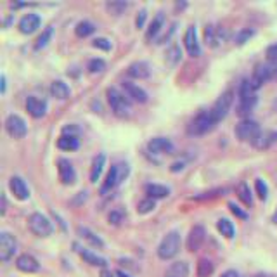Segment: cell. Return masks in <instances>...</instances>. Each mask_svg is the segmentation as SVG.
<instances>
[{
    "label": "cell",
    "mask_w": 277,
    "mask_h": 277,
    "mask_svg": "<svg viewBox=\"0 0 277 277\" xmlns=\"http://www.w3.org/2000/svg\"><path fill=\"white\" fill-rule=\"evenodd\" d=\"M217 121H215L213 114H211L210 109H205V111H199L187 125V134L189 135H194V137H199V135H205L208 134L210 130H213Z\"/></svg>",
    "instance_id": "obj_1"
},
{
    "label": "cell",
    "mask_w": 277,
    "mask_h": 277,
    "mask_svg": "<svg viewBox=\"0 0 277 277\" xmlns=\"http://www.w3.org/2000/svg\"><path fill=\"white\" fill-rule=\"evenodd\" d=\"M238 96H239V104L236 111H238L239 116H248L256 104V90L253 89L249 80H242L241 85H239Z\"/></svg>",
    "instance_id": "obj_2"
},
{
    "label": "cell",
    "mask_w": 277,
    "mask_h": 277,
    "mask_svg": "<svg viewBox=\"0 0 277 277\" xmlns=\"http://www.w3.org/2000/svg\"><path fill=\"white\" fill-rule=\"evenodd\" d=\"M107 103H109L111 109L116 116H128L132 111V103L125 94H121L116 87H109L106 90Z\"/></svg>",
    "instance_id": "obj_3"
},
{
    "label": "cell",
    "mask_w": 277,
    "mask_h": 277,
    "mask_svg": "<svg viewBox=\"0 0 277 277\" xmlns=\"http://www.w3.org/2000/svg\"><path fill=\"white\" fill-rule=\"evenodd\" d=\"M180 246H182L180 234H178L177 231L168 232V234L161 239L160 246H158V256H160L161 260L173 258V256H177L178 251H180Z\"/></svg>",
    "instance_id": "obj_4"
},
{
    "label": "cell",
    "mask_w": 277,
    "mask_h": 277,
    "mask_svg": "<svg viewBox=\"0 0 277 277\" xmlns=\"http://www.w3.org/2000/svg\"><path fill=\"white\" fill-rule=\"evenodd\" d=\"M260 135H262V128H260V125L255 120L244 118V120H241L236 125V137L239 140H242V142H249L255 146Z\"/></svg>",
    "instance_id": "obj_5"
},
{
    "label": "cell",
    "mask_w": 277,
    "mask_h": 277,
    "mask_svg": "<svg viewBox=\"0 0 277 277\" xmlns=\"http://www.w3.org/2000/svg\"><path fill=\"white\" fill-rule=\"evenodd\" d=\"M276 76H277V61H267V63L258 64V66L255 68V71H253V76L249 82H251L253 89L256 90L265 82L276 78Z\"/></svg>",
    "instance_id": "obj_6"
},
{
    "label": "cell",
    "mask_w": 277,
    "mask_h": 277,
    "mask_svg": "<svg viewBox=\"0 0 277 277\" xmlns=\"http://www.w3.org/2000/svg\"><path fill=\"white\" fill-rule=\"evenodd\" d=\"M28 227H30V231H32L35 236H38V238H49L54 231L50 220L42 213H32L30 215Z\"/></svg>",
    "instance_id": "obj_7"
},
{
    "label": "cell",
    "mask_w": 277,
    "mask_h": 277,
    "mask_svg": "<svg viewBox=\"0 0 277 277\" xmlns=\"http://www.w3.org/2000/svg\"><path fill=\"white\" fill-rule=\"evenodd\" d=\"M232 103H234V92H232V90L224 92L217 101H215V104L211 106L210 111H211V114H213V118H215L217 123H220V121L227 116V113L231 111V107H232Z\"/></svg>",
    "instance_id": "obj_8"
},
{
    "label": "cell",
    "mask_w": 277,
    "mask_h": 277,
    "mask_svg": "<svg viewBox=\"0 0 277 277\" xmlns=\"http://www.w3.org/2000/svg\"><path fill=\"white\" fill-rule=\"evenodd\" d=\"M5 130L11 135L12 138H23L28 134V127H26V121L23 120L19 114H9L7 120H5Z\"/></svg>",
    "instance_id": "obj_9"
},
{
    "label": "cell",
    "mask_w": 277,
    "mask_h": 277,
    "mask_svg": "<svg viewBox=\"0 0 277 277\" xmlns=\"http://www.w3.org/2000/svg\"><path fill=\"white\" fill-rule=\"evenodd\" d=\"M18 251V241L9 232H0V260L9 262Z\"/></svg>",
    "instance_id": "obj_10"
},
{
    "label": "cell",
    "mask_w": 277,
    "mask_h": 277,
    "mask_svg": "<svg viewBox=\"0 0 277 277\" xmlns=\"http://www.w3.org/2000/svg\"><path fill=\"white\" fill-rule=\"evenodd\" d=\"M57 172H59V180L63 182L64 185L75 184L76 172L69 160H66V158H59V160H57Z\"/></svg>",
    "instance_id": "obj_11"
},
{
    "label": "cell",
    "mask_w": 277,
    "mask_h": 277,
    "mask_svg": "<svg viewBox=\"0 0 277 277\" xmlns=\"http://www.w3.org/2000/svg\"><path fill=\"white\" fill-rule=\"evenodd\" d=\"M147 149L151 153H156V154H172L173 153V142H172L170 138L167 137H154L151 138L149 142H147Z\"/></svg>",
    "instance_id": "obj_12"
},
{
    "label": "cell",
    "mask_w": 277,
    "mask_h": 277,
    "mask_svg": "<svg viewBox=\"0 0 277 277\" xmlns=\"http://www.w3.org/2000/svg\"><path fill=\"white\" fill-rule=\"evenodd\" d=\"M121 85H123V90L128 99L135 101V103H140V104L147 103V92L142 87H138L137 83H134V82H128V80H125Z\"/></svg>",
    "instance_id": "obj_13"
},
{
    "label": "cell",
    "mask_w": 277,
    "mask_h": 277,
    "mask_svg": "<svg viewBox=\"0 0 277 277\" xmlns=\"http://www.w3.org/2000/svg\"><path fill=\"white\" fill-rule=\"evenodd\" d=\"M205 239H206L205 227H203V225H194V227L191 229V232H189V236H187L189 251H198V249L203 246V242H205Z\"/></svg>",
    "instance_id": "obj_14"
},
{
    "label": "cell",
    "mask_w": 277,
    "mask_h": 277,
    "mask_svg": "<svg viewBox=\"0 0 277 277\" xmlns=\"http://www.w3.org/2000/svg\"><path fill=\"white\" fill-rule=\"evenodd\" d=\"M26 111L32 114L33 118H42L47 113V101L40 99L36 96H30L26 99Z\"/></svg>",
    "instance_id": "obj_15"
},
{
    "label": "cell",
    "mask_w": 277,
    "mask_h": 277,
    "mask_svg": "<svg viewBox=\"0 0 277 277\" xmlns=\"http://www.w3.org/2000/svg\"><path fill=\"white\" fill-rule=\"evenodd\" d=\"M42 25V19H40L38 14L35 12H28L26 16H23L21 21H19V32L25 33V35H30V33L36 32Z\"/></svg>",
    "instance_id": "obj_16"
},
{
    "label": "cell",
    "mask_w": 277,
    "mask_h": 277,
    "mask_svg": "<svg viewBox=\"0 0 277 277\" xmlns=\"http://www.w3.org/2000/svg\"><path fill=\"white\" fill-rule=\"evenodd\" d=\"M184 43H185V49H187L189 56L192 57H198L201 54V47H199L198 42V35H196V26H189L187 32L184 35Z\"/></svg>",
    "instance_id": "obj_17"
},
{
    "label": "cell",
    "mask_w": 277,
    "mask_h": 277,
    "mask_svg": "<svg viewBox=\"0 0 277 277\" xmlns=\"http://www.w3.org/2000/svg\"><path fill=\"white\" fill-rule=\"evenodd\" d=\"M16 267H18L21 272H26V274L38 272V270H40L38 260H36L33 255H28V253L18 256V260H16Z\"/></svg>",
    "instance_id": "obj_18"
},
{
    "label": "cell",
    "mask_w": 277,
    "mask_h": 277,
    "mask_svg": "<svg viewBox=\"0 0 277 277\" xmlns=\"http://www.w3.org/2000/svg\"><path fill=\"white\" fill-rule=\"evenodd\" d=\"M9 187H11L12 194H14L18 199H21V201H25V199L30 198V189L21 177H11V180H9Z\"/></svg>",
    "instance_id": "obj_19"
},
{
    "label": "cell",
    "mask_w": 277,
    "mask_h": 277,
    "mask_svg": "<svg viewBox=\"0 0 277 277\" xmlns=\"http://www.w3.org/2000/svg\"><path fill=\"white\" fill-rule=\"evenodd\" d=\"M127 73H128V76H132V78L144 80V78H149L151 69H149V64L147 63H144V61H137V63L128 66Z\"/></svg>",
    "instance_id": "obj_20"
},
{
    "label": "cell",
    "mask_w": 277,
    "mask_h": 277,
    "mask_svg": "<svg viewBox=\"0 0 277 277\" xmlns=\"http://www.w3.org/2000/svg\"><path fill=\"white\" fill-rule=\"evenodd\" d=\"M76 251H78V255L82 256L83 260H85V263H89V265H94V267H106L107 262L103 258V256H99L97 253L90 251V249H85V248H80V246H76Z\"/></svg>",
    "instance_id": "obj_21"
},
{
    "label": "cell",
    "mask_w": 277,
    "mask_h": 277,
    "mask_svg": "<svg viewBox=\"0 0 277 277\" xmlns=\"http://www.w3.org/2000/svg\"><path fill=\"white\" fill-rule=\"evenodd\" d=\"M118 184H121L120 177H118V168H116V165H113V167L109 168V172H107L103 187H101V194H107V192H111Z\"/></svg>",
    "instance_id": "obj_22"
},
{
    "label": "cell",
    "mask_w": 277,
    "mask_h": 277,
    "mask_svg": "<svg viewBox=\"0 0 277 277\" xmlns=\"http://www.w3.org/2000/svg\"><path fill=\"white\" fill-rule=\"evenodd\" d=\"M57 147L63 151H76L80 147V140L76 135L63 134L57 138Z\"/></svg>",
    "instance_id": "obj_23"
},
{
    "label": "cell",
    "mask_w": 277,
    "mask_h": 277,
    "mask_svg": "<svg viewBox=\"0 0 277 277\" xmlns=\"http://www.w3.org/2000/svg\"><path fill=\"white\" fill-rule=\"evenodd\" d=\"M163 277H189V263L187 262H173L167 269Z\"/></svg>",
    "instance_id": "obj_24"
},
{
    "label": "cell",
    "mask_w": 277,
    "mask_h": 277,
    "mask_svg": "<svg viewBox=\"0 0 277 277\" xmlns=\"http://www.w3.org/2000/svg\"><path fill=\"white\" fill-rule=\"evenodd\" d=\"M50 94H52V97H56V99L64 101L69 97L71 90H69V87H68L63 80H56V82L50 83Z\"/></svg>",
    "instance_id": "obj_25"
},
{
    "label": "cell",
    "mask_w": 277,
    "mask_h": 277,
    "mask_svg": "<svg viewBox=\"0 0 277 277\" xmlns=\"http://www.w3.org/2000/svg\"><path fill=\"white\" fill-rule=\"evenodd\" d=\"M163 25H165V14H163V12H158L156 18H154L153 21H151L149 28H147V32H146V38H147V40L156 38L158 33L161 32V28H163Z\"/></svg>",
    "instance_id": "obj_26"
},
{
    "label": "cell",
    "mask_w": 277,
    "mask_h": 277,
    "mask_svg": "<svg viewBox=\"0 0 277 277\" xmlns=\"http://www.w3.org/2000/svg\"><path fill=\"white\" fill-rule=\"evenodd\" d=\"M104 167H106V156H104V154H97V156L94 158L92 170H90V182H92V184H96V182L99 180Z\"/></svg>",
    "instance_id": "obj_27"
},
{
    "label": "cell",
    "mask_w": 277,
    "mask_h": 277,
    "mask_svg": "<svg viewBox=\"0 0 277 277\" xmlns=\"http://www.w3.org/2000/svg\"><path fill=\"white\" fill-rule=\"evenodd\" d=\"M276 142H277V132L276 130L262 132V135H260L258 140H256L255 147H258V149H269V147Z\"/></svg>",
    "instance_id": "obj_28"
},
{
    "label": "cell",
    "mask_w": 277,
    "mask_h": 277,
    "mask_svg": "<svg viewBox=\"0 0 277 277\" xmlns=\"http://www.w3.org/2000/svg\"><path fill=\"white\" fill-rule=\"evenodd\" d=\"M78 234L82 236L83 239H85L89 244H92L94 248H104V241L99 238V236L96 234V232H92L90 229L87 227H78Z\"/></svg>",
    "instance_id": "obj_29"
},
{
    "label": "cell",
    "mask_w": 277,
    "mask_h": 277,
    "mask_svg": "<svg viewBox=\"0 0 277 277\" xmlns=\"http://www.w3.org/2000/svg\"><path fill=\"white\" fill-rule=\"evenodd\" d=\"M146 194H147V198L163 199V198H167V196L170 194V191H168V187H165V185H160V184H147V185H146Z\"/></svg>",
    "instance_id": "obj_30"
},
{
    "label": "cell",
    "mask_w": 277,
    "mask_h": 277,
    "mask_svg": "<svg viewBox=\"0 0 277 277\" xmlns=\"http://www.w3.org/2000/svg\"><path fill=\"white\" fill-rule=\"evenodd\" d=\"M196 272H198V277H210L211 274L215 272L213 262L208 258H201L198 262V269H196Z\"/></svg>",
    "instance_id": "obj_31"
},
{
    "label": "cell",
    "mask_w": 277,
    "mask_h": 277,
    "mask_svg": "<svg viewBox=\"0 0 277 277\" xmlns=\"http://www.w3.org/2000/svg\"><path fill=\"white\" fill-rule=\"evenodd\" d=\"M94 32H96V25L90 21H80L75 28L76 36H80V38H85V36L92 35Z\"/></svg>",
    "instance_id": "obj_32"
},
{
    "label": "cell",
    "mask_w": 277,
    "mask_h": 277,
    "mask_svg": "<svg viewBox=\"0 0 277 277\" xmlns=\"http://www.w3.org/2000/svg\"><path fill=\"white\" fill-rule=\"evenodd\" d=\"M217 229L222 232V236H225L227 239H232L236 234L234 225H232V222L227 220V218H220V220L217 222Z\"/></svg>",
    "instance_id": "obj_33"
},
{
    "label": "cell",
    "mask_w": 277,
    "mask_h": 277,
    "mask_svg": "<svg viewBox=\"0 0 277 277\" xmlns=\"http://www.w3.org/2000/svg\"><path fill=\"white\" fill-rule=\"evenodd\" d=\"M238 198L241 199V201L244 203L246 206H251L253 205L251 191H249V185L246 184V182H241V184L238 185Z\"/></svg>",
    "instance_id": "obj_34"
},
{
    "label": "cell",
    "mask_w": 277,
    "mask_h": 277,
    "mask_svg": "<svg viewBox=\"0 0 277 277\" xmlns=\"http://www.w3.org/2000/svg\"><path fill=\"white\" fill-rule=\"evenodd\" d=\"M205 40H206V43L210 47H217L218 45V32H217V28H215L213 25H206V28H205Z\"/></svg>",
    "instance_id": "obj_35"
},
{
    "label": "cell",
    "mask_w": 277,
    "mask_h": 277,
    "mask_svg": "<svg viewBox=\"0 0 277 277\" xmlns=\"http://www.w3.org/2000/svg\"><path fill=\"white\" fill-rule=\"evenodd\" d=\"M156 208V199H153V198H146V199H142V201L138 203L137 205V211L140 215H146V213H151V211Z\"/></svg>",
    "instance_id": "obj_36"
},
{
    "label": "cell",
    "mask_w": 277,
    "mask_h": 277,
    "mask_svg": "<svg viewBox=\"0 0 277 277\" xmlns=\"http://www.w3.org/2000/svg\"><path fill=\"white\" fill-rule=\"evenodd\" d=\"M127 7H128V2H123V0H113V2H107L106 4V9L114 16H120Z\"/></svg>",
    "instance_id": "obj_37"
},
{
    "label": "cell",
    "mask_w": 277,
    "mask_h": 277,
    "mask_svg": "<svg viewBox=\"0 0 277 277\" xmlns=\"http://www.w3.org/2000/svg\"><path fill=\"white\" fill-rule=\"evenodd\" d=\"M52 38V26H47L45 30L42 32V35L36 38V42H35V49L36 50H40V49H43V47L49 43V40Z\"/></svg>",
    "instance_id": "obj_38"
},
{
    "label": "cell",
    "mask_w": 277,
    "mask_h": 277,
    "mask_svg": "<svg viewBox=\"0 0 277 277\" xmlns=\"http://www.w3.org/2000/svg\"><path fill=\"white\" fill-rule=\"evenodd\" d=\"M255 35V30H251V28H242L241 32H238L236 33V43H238V45H242V43H246L248 42L249 38H251V36Z\"/></svg>",
    "instance_id": "obj_39"
},
{
    "label": "cell",
    "mask_w": 277,
    "mask_h": 277,
    "mask_svg": "<svg viewBox=\"0 0 277 277\" xmlns=\"http://www.w3.org/2000/svg\"><path fill=\"white\" fill-rule=\"evenodd\" d=\"M104 68H106V63H104V59H101V57L90 59L89 64H87V69H89L90 73H101V71H104Z\"/></svg>",
    "instance_id": "obj_40"
},
{
    "label": "cell",
    "mask_w": 277,
    "mask_h": 277,
    "mask_svg": "<svg viewBox=\"0 0 277 277\" xmlns=\"http://www.w3.org/2000/svg\"><path fill=\"white\" fill-rule=\"evenodd\" d=\"M255 189H256V194H258V198L262 199V201H265L267 194H269V189H267V184L262 180V178H256V180H255Z\"/></svg>",
    "instance_id": "obj_41"
},
{
    "label": "cell",
    "mask_w": 277,
    "mask_h": 277,
    "mask_svg": "<svg viewBox=\"0 0 277 277\" xmlns=\"http://www.w3.org/2000/svg\"><path fill=\"white\" fill-rule=\"evenodd\" d=\"M224 191H225V189H213V191H208V192H203V194L194 196V198H192V199H196V201H205V199H213V198H217V196H220Z\"/></svg>",
    "instance_id": "obj_42"
},
{
    "label": "cell",
    "mask_w": 277,
    "mask_h": 277,
    "mask_svg": "<svg viewBox=\"0 0 277 277\" xmlns=\"http://www.w3.org/2000/svg\"><path fill=\"white\" fill-rule=\"evenodd\" d=\"M92 47L101 49V50H111V42L107 38H104V36H97V38L92 42Z\"/></svg>",
    "instance_id": "obj_43"
},
{
    "label": "cell",
    "mask_w": 277,
    "mask_h": 277,
    "mask_svg": "<svg viewBox=\"0 0 277 277\" xmlns=\"http://www.w3.org/2000/svg\"><path fill=\"white\" fill-rule=\"evenodd\" d=\"M180 47H177V45H173V47H170V50L167 52V57L170 59V63L172 64H175L177 61H180Z\"/></svg>",
    "instance_id": "obj_44"
},
{
    "label": "cell",
    "mask_w": 277,
    "mask_h": 277,
    "mask_svg": "<svg viewBox=\"0 0 277 277\" xmlns=\"http://www.w3.org/2000/svg\"><path fill=\"white\" fill-rule=\"evenodd\" d=\"M107 220H109V224L118 225L121 220H123V211H121V210H113L109 215H107Z\"/></svg>",
    "instance_id": "obj_45"
},
{
    "label": "cell",
    "mask_w": 277,
    "mask_h": 277,
    "mask_svg": "<svg viewBox=\"0 0 277 277\" xmlns=\"http://www.w3.org/2000/svg\"><path fill=\"white\" fill-rule=\"evenodd\" d=\"M229 208H231V211H232V213H234L238 218H242V220H244V218H248V215H246V211H242L238 205H234V203H229Z\"/></svg>",
    "instance_id": "obj_46"
},
{
    "label": "cell",
    "mask_w": 277,
    "mask_h": 277,
    "mask_svg": "<svg viewBox=\"0 0 277 277\" xmlns=\"http://www.w3.org/2000/svg\"><path fill=\"white\" fill-rule=\"evenodd\" d=\"M146 18H147V11H146V9L138 11L137 18H135V26H137V28H142L144 23H146Z\"/></svg>",
    "instance_id": "obj_47"
},
{
    "label": "cell",
    "mask_w": 277,
    "mask_h": 277,
    "mask_svg": "<svg viewBox=\"0 0 277 277\" xmlns=\"http://www.w3.org/2000/svg\"><path fill=\"white\" fill-rule=\"evenodd\" d=\"M267 57H269V61H277V43L267 47Z\"/></svg>",
    "instance_id": "obj_48"
},
{
    "label": "cell",
    "mask_w": 277,
    "mask_h": 277,
    "mask_svg": "<svg viewBox=\"0 0 277 277\" xmlns=\"http://www.w3.org/2000/svg\"><path fill=\"white\" fill-rule=\"evenodd\" d=\"M101 277H121V276L118 274V270L113 272V270H109V269H104L103 272H101Z\"/></svg>",
    "instance_id": "obj_49"
},
{
    "label": "cell",
    "mask_w": 277,
    "mask_h": 277,
    "mask_svg": "<svg viewBox=\"0 0 277 277\" xmlns=\"http://www.w3.org/2000/svg\"><path fill=\"white\" fill-rule=\"evenodd\" d=\"M184 161H175V163L173 165H172V168H170V170L172 172H178V170H182V168H184Z\"/></svg>",
    "instance_id": "obj_50"
},
{
    "label": "cell",
    "mask_w": 277,
    "mask_h": 277,
    "mask_svg": "<svg viewBox=\"0 0 277 277\" xmlns=\"http://www.w3.org/2000/svg\"><path fill=\"white\" fill-rule=\"evenodd\" d=\"M220 277H238V272H236V270H227V272L222 274Z\"/></svg>",
    "instance_id": "obj_51"
},
{
    "label": "cell",
    "mask_w": 277,
    "mask_h": 277,
    "mask_svg": "<svg viewBox=\"0 0 277 277\" xmlns=\"http://www.w3.org/2000/svg\"><path fill=\"white\" fill-rule=\"evenodd\" d=\"M5 206H7V201H5V196L2 194V215L5 213Z\"/></svg>",
    "instance_id": "obj_52"
},
{
    "label": "cell",
    "mask_w": 277,
    "mask_h": 277,
    "mask_svg": "<svg viewBox=\"0 0 277 277\" xmlns=\"http://www.w3.org/2000/svg\"><path fill=\"white\" fill-rule=\"evenodd\" d=\"M2 92H5V76H2Z\"/></svg>",
    "instance_id": "obj_53"
},
{
    "label": "cell",
    "mask_w": 277,
    "mask_h": 277,
    "mask_svg": "<svg viewBox=\"0 0 277 277\" xmlns=\"http://www.w3.org/2000/svg\"><path fill=\"white\" fill-rule=\"evenodd\" d=\"M118 274H120L121 277H132V276H128V274H125L123 270H118Z\"/></svg>",
    "instance_id": "obj_54"
},
{
    "label": "cell",
    "mask_w": 277,
    "mask_h": 277,
    "mask_svg": "<svg viewBox=\"0 0 277 277\" xmlns=\"http://www.w3.org/2000/svg\"><path fill=\"white\" fill-rule=\"evenodd\" d=\"M276 107H277V103H276Z\"/></svg>",
    "instance_id": "obj_55"
}]
</instances>
